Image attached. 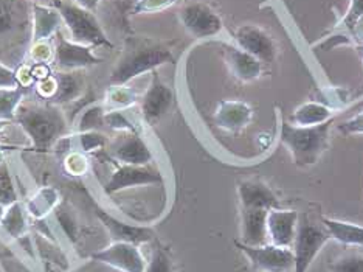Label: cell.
Returning <instances> with one entry per match:
<instances>
[{"instance_id": "cell-1", "label": "cell", "mask_w": 363, "mask_h": 272, "mask_svg": "<svg viewBox=\"0 0 363 272\" xmlns=\"http://www.w3.org/2000/svg\"><path fill=\"white\" fill-rule=\"evenodd\" d=\"M14 121L30 138L28 150L36 154L52 151L57 140L67 136L70 126L65 112L50 103H22Z\"/></svg>"}, {"instance_id": "cell-2", "label": "cell", "mask_w": 363, "mask_h": 272, "mask_svg": "<svg viewBox=\"0 0 363 272\" xmlns=\"http://www.w3.org/2000/svg\"><path fill=\"white\" fill-rule=\"evenodd\" d=\"M168 62H174V53L168 44L152 38L132 36L126 39L125 50L112 67L109 81L111 85H128Z\"/></svg>"}, {"instance_id": "cell-3", "label": "cell", "mask_w": 363, "mask_h": 272, "mask_svg": "<svg viewBox=\"0 0 363 272\" xmlns=\"http://www.w3.org/2000/svg\"><path fill=\"white\" fill-rule=\"evenodd\" d=\"M30 0H0V62L22 64L31 45Z\"/></svg>"}, {"instance_id": "cell-4", "label": "cell", "mask_w": 363, "mask_h": 272, "mask_svg": "<svg viewBox=\"0 0 363 272\" xmlns=\"http://www.w3.org/2000/svg\"><path fill=\"white\" fill-rule=\"evenodd\" d=\"M334 119L315 126H298L291 121L281 123L279 140L291 151L296 167H311L328 150L329 133H331Z\"/></svg>"}, {"instance_id": "cell-5", "label": "cell", "mask_w": 363, "mask_h": 272, "mask_svg": "<svg viewBox=\"0 0 363 272\" xmlns=\"http://www.w3.org/2000/svg\"><path fill=\"white\" fill-rule=\"evenodd\" d=\"M55 10L61 14L62 23L70 33V40L92 48H113L112 40L107 38L100 21L92 11H87L75 4L65 0H52Z\"/></svg>"}, {"instance_id": "cell-6", "label": "cell", "mask_w": 363, "mask_h": 272, "mask_svg": "<svg viewBox=\"0 0 363 272\" xmlns=\"http://www.w3.org/2000/svg\"><path fill=\"white\" fill-rule=\"evenodd\" d=\"M331 240V235L323 224L313 222L306 213L298 218L295 241L292 246L294 252V272H308L312 261L315 260L323 246Z\"/></svg>"}, {"instance_id": "cell-7", "label": "cell", "mask_w": 363, "mask_h": 272, "mask_svg": "<svg viewBox=\"0 0 363 272\" xmlns=\"http://www.w3.org/2000/svg\"><path fill=\"white\" fill-rule=\"evenodd\" d=\"M112 162L115 163V170L103 184V192L107 196L134 187L163 184V176L160 175V171L151 168L150 165H126L115 161Z\"/></svg>"}, {"instance_id": "cell-8", "label": "cell", "mask_w": 363, "mask_h": 272, "mask_svg": "<svg viewBox=\"0 0 363 272\" xmlns=\"http://www.w3.org/2000/svg\"><path fill=\"white\" fill-rule=\"evenodd\" d=\"M179 21L184 28L196 39L218 36L224 30L220 16L208 4L191 2L180 8Z\"/></svg>"}, {"instance_id": "cell-9", "label": "cell", "mask_w": 363, "mask_h": 272, "mask_svg": "<svg viewBox=\"0 0 363 272\" xmlns=\"http://www.w3.org/2000/svg\"><path fill=\"white\" fill-rule=\"evenodd\" d=\"M235 246L241 251L253 269L261 272H287L294 268L292 247H279L275 244L247 246L241 241H235Z\"/></svg>"}, {"instance_id": "cell-10", "label": "cell", "mask_w": 363, "mask_h": 272, "mask_svg": "<svg viewBox=\"0 0 363 272\" xmlns=\"http://www.w3.org/2000/svg\"><path fill=\"white\" fill-rule=\"evenodd\" d=\"M55 60L53 65L60 72H78L94 67L101 62L100 58L94 53L92 47L81 45L65 38L60 31L53 38Z\"/></svg>"}, {"instance_id": "cell-11", "label": "cell", "mask_w": 363, "mask_h": 272, "mask_svg": "<svg viewBox=\"0 0 363 272\" xmlns=\"http://www.w3.org/2000/svg\"><path fill=\"white\" fill-rule=\"evenodd\" d=\"M90 260L103 263L120 272H145L147 261L137 244L112 241L103 249L90 255Z\"/></svg>"}, {"instance_id": "cell-12", "label": "cell", "mask_w": 363, "mask_h": 272, "mask_svg": "<svg viewBox=\"0 0 363 272\" xmlns=\"http://www.w3.org/2000/svg\"><path fill=\"white\" fill-rule=\"evenodd\" d=\"M150 87L140 98V114L146 125H154L169 112L174 104V90L163 82L159 72L154 70Z\"/></svg>"}, {"instance_id": "cell-13", "label": "cell", "mask_w": 363, "mask_h": 272, "mask_svg": "<svg viewBox=\"0 0 363 272\" xmlns=\"http://www.w3.org/2000/svg\"><path fill=\"white\" fill-rule=\"evenodd\" d=\"M235 43L244 52L250 53L262 64H272L277 60L278 45L269 33L258 27L247 23L235 31Z\"/></svg>"}, {"instance_id": "cell-14", "label": "cell", "mask_w": 363, "mask_h": 272, "mask_svg": "<svg viewBox=\"0 0 363 272\" xmlns=\"http://www.w3.org/2000/svg\"><path fill=\"white\" fill-rule=\"evenodd\" d=\"M109 158L118 163L126 165H147L152 162V151L140 133H120V136L109 142Z\"/></svg>"}, {"instance_id": "cell-15", "label": "cell", "mask_w": 363, "mask_h": 272, "mask_svg": "<svg viewBox=\"0 0 363 272\" xmlns=\"http://www.w3.org/2000/svg\"><path fill=\"white\" fill-rule=\"evenodd\" d=\"M95 215L100 219L103 227L107 230L112 241H125L132 244H146L155 240V232L151 227L128 224V222L111 215L101 207H95Z\"/></svg>"}, {"instance_id": "cell-16", "label": "cell", "mask_w": 363, "mask_h": 272, "mask_svg": "<svg viewBox=\"0 0 363 272\" xmlns=\"http://www.w3.org/2000/svg\"><path fill=\"white\" fill-rule=\"evenodd\" d=\"M253 120V108L241 100H224L213 114V121L227 133H241Z\"/></svg>"}, {"instance_id": "cell-17", "label": "cell", "mask_w": 363, "mask_h": 272, "mask_svg": "<svg viewBox=\"0 0 363 272\" xmlns=\"http://www.w3.org/2000/svg\"><path fill=\"white\" fill-rule=\"evenodd\" d=\"M222 55H224L227 67L236 80L250 82L262 75L264 64L236 44H222Z\"/></svg>"}, {"instance_id": "cell-18", "label": "cell", "mask_w": 363, "mask_h": 272, "mask_svg": "<svg viewBox=\"0 0 363 272\" xmlns=\"http://www.w3.org/2000/svg\"><path fill=\"white\" fill-rule=\"evenodd\" d=\"M298 212L274 209L267 213V234L272 244L292 247L298 227Z\"/></svg>"}, {"instance_id": "cell-19", "label": "cell", "mask_w": 363, "mask_h": 272, "mask_svg": "<svg viewBox=\"0 0 363 272\" xmlns=\"http://www.w3.org/2000/svg\"><path fill=\"white\" fill-rule=\"evenodd\" d=\"M238 195L241 209L274 210L279 207L277 195L259 180H244L238 185Z\"/></svg>"}, {"instance_id": "cell-20", "label": "cell", "mask_w": 363, "mask_h": 272, "mask_svg": "<svg viewBox=\"0 0 363 272\" xmlns=\"http://www.w3.org/2000/svg\"><path fill=\"white\" fill-rule=\"evenodd\" d=\"M61 14L53 6L33 4L31 6V43L53 39L61 28Z\"/></svg>"}, {"instance_id": "cell-21", "label": "cell", "mask_w": 363, "mask_h": 272, "mask_svg": "<svg viewBox=\"0 0 363 272\" xmlns=\"http://www.w3.org/2000/svg\"><path fill=\"white\" fill-rule=\"evenodd\" d=\"M267 213L262 209H241V243L247 246L267 244Z\"/></svg>"}, {"instance_id": "cell-22", "label": "cell", "mask_w": 363, "mask_h": 272, "mask_svg": "<svg viewBox=\"0 0 363 272\" xmlns=\"http://www.w3.org/2000/svg\"><path fill=\"white\" fill-rule=\"evenodd\" d=\"M56 77V92L50 102L55 106L72 104L73 102L86 94V81L84 77L77 72H57Z\"/></svg>"}, {"instance_id": "cell-23", "label": "cell", "mask_w": 363, "mask_h": 272, "mask_svg": "<svg viewBox=\"0 0 363 272\" xmlns=\"http://www.w3.org/2000/svg\"><path fill=\"white\" fill-rule=\"evenodd\" d=\"M61 193L52 185L39 187L30 200L26 202V209L31 219H44L53 215L55 209L60 205Z\"/></svg>"}, {"instance_id": "cell-24", "label": "cell", "mask_w": 363, "mask_h": 272, "mask_svg": "<svg viewBox=\"0 0 363 272\" xmlns=\"http://www.w3.org/2000/svg\"><path fill=\"white\" fill-rule=\"evenodd\" d=\"M0 230L5 235L11 236L14 241L31 232L30 215L26 209V204L16 201L14 204L8 205L4 218L0 221Z\"/></svg>"}, {"instance_id": "cell-25", "label": "cell", "mask_w": 363, "mask_h": 272, "mask_svg": "<svg viewBox=\"0 0 363 272\" xmlns=\"http://www.w3.org/2000/svg\"><path fill=\"white\" fill-rule=\"evenodd\" d=\"M334 119V111L320 102H308L298 106L291 115V123L298 126H315Z\"/></svg>"}, {"instance_id": "cell-26", "label": "cell", "mask_w": 363, "mask_h": 272, "mask_svg": "<svg viewBox=\"0 0 363 272\" xmlns=\"http://www.w3.org/2000/svg\"><path fill=\"white\" fill-rule=\"evenodd\" d=\"M321 224L326 227L335 241L346 246H363V226L331 218H323Z\"/></svg>"}, {"instance_id": "cell-27", "label": "cell", "mask_w": 363, "mask_h": 272, "mask_svg": "<svg viewBox=\"0 0 363 272\" xmlns=\"http://www.w3.org/2000/svg\"><path fill=\"white\" fill-rule=\"evenodd\" d=\"M107 108L103 102H92L86 104L84 108L79 111L75 119V133H87V131H101L106 128L104 115Z\"/></svg>"}, {"instance_id": "cell-28", "label": "cell", "mask_w": 363, "mask_h": 272, "mask_svg": "<svg viewBox=\"0 0 363 272\" xmlns=\"http://www.w3.org/2000/svg\"><path fill=\"white\" fill-rule=\"evenodd\" d=\"M140 94L135 89H132L126 85H112L106 90L104 95V106L107 111L112 109H129L132 106L140 102Z\"/></svg>"}, {"instance_id": "cell-29", "label": "cell", "mask_w": 363, "mask_h": 272, "mask_svg": "<svg viewBox=\"0 0 363 272\" xmlns=\"http://www.w3.org/2000/svg\"><path fill=\"white\" fill-rule=\"evenodd\" d=\"M72 151L92 154L95 151L106 150L109 138L101 131H87V133H73L69 136Z\"/></svg>"}, {"instance_id": "cell-30", "label": "cell", "mask_w": 363, "mask_h": 272, "mask_svg": "<svg viewBox=\"0 0 363 272\" xmlns=\"http://www.w3.org/2000/svg\"><path fill=\"white\" fill-rule=\"evenodd\" d=\"M26 87H14V89H0V120L14 121L16 114H18L19 106L23 103L27 97Z\"/></svg>"}, {"instance_id": "cell-31", "label": "cell", "mask_w": 363, "mask_h": 272, "mask_svg": "<svg viewBox=\"0 0 363 272\" xmlns=\"http://www.w3.org/2000/svg\"><path fill=\"white\" fill-rule=\"evenodd\" d=\"M129 109H112L104 115L106 128L117 133H142V126L130 117Z\"/></svg>"}, {"instance_id": "cell-32", "label": "cell", "mask_w": 363, "mask_h": 272, "mask_svg": "<svg viewBox=\"0 0 363 272\" xmlns=\"http://www.w3.org/2000/svg\"><path fill=\"white\" fill-rule=\"evenodd\" d=\"M53 218L56 221V224L60 226V230L64 234V236L69 238L72 243H77L79 238L78 221L75 215H73V212L67 202H61L57 205L53 212Z\"/></svg>"}, {"instance_id": "cell-33", "label": "cell", "mask_w": 363, "mask_h": 272, "mask_svg": "<svg viewBox=\"0 0 363 272\" xmlns=\"http://www.w3.org/2000/svg\"><path fill=\"white\" fill-rule=\"evenodd\" d=\"M0 272H35L2 236H0Z\"/></svg>"}, {"instance_id": "cell-34", "label": "cell", "mask_w": 363, "mask_h": 272, "mask_svg": "<svg viewBox=\"0 0 363 272\" xmlns=\"http://www.w3.org/2000/svg\"><path fill=\"white\" fill-rule=\"evenodd\" d=\"M16 201H19V195L13 183L10 167H8L6 162H2L0 163V202L8 207Z\"/></svg>"}, {"instance_id": "cell-35", "label": "cell", "mask_w": 363, "mask_h": 272, "mask_svg": "<svg viewBox=\"0 0 363 272\" xmlns=\"http://www.w3.org/2000/svg\"><path fill=\"white\" fill-rule=\"evenodd\" d=\"M90 167L89 156L79 151H72L62 158V168L70 176H84Z\"/></svg>"}, {"instance_id": "cell-36", "label": "cell", "mask_w": 363, "mask_h": 272, "mask_svg": "<svg viewBox=\"0 0 363 272\" xmlns=\"http://www.w3.org/2000/svg\"><path fill=\"white\" fill-rule=\"evenodd\" d=\"M28 56L35 64H50V62H53V60H55L53 39L31 43V45L28 48Z\"/></svg>"}, {"instance_id": "cell-37", "label": "cell", "mask_w": 363, "mask_h": 272, "mask_svg": "<svg viewBox=\"0 0 363 272\" xmlns=\"http://www.w3.org/2000/svg\"><path fill=\"white\" fill-rule=\"evenodd\" d=\"M145 272H174L172 260L164 247H162L160 244L154 246L152 255L150 261H147Z\"/></svg>"}, {"instance_id": "cell-38", "label": "cell", "mask_w": 363, "mask_h": 272, "mask_svg": "<svg viewBox=\"0 0 363 272\" xmlns=\"http://www.w3.org/2000/svg\"><path fill=\"white\" fill-rule=\"evenodd\" d=\"M331 272H363V255L345 254L331 263Z\"/></svg>"}, {"instance_id": "cell-39", "label": "cell", "mask_w": 363, "mask_h": 272, "mask_svg": "<svg viewBox=\"0 0 363 272\" xmlns=\"http://www.w3.org/2000/svg\"><path fill=\"white\" fill-rule=\"evenodd\" d=\"M179 0H137L132 5V14H154L168 10L172 5H176Z\"/></svg>"}, {"instance_id": "cell-40", "label": "cell", "mask_w": 363, "mask_h": 272, "mask_svg": "<svg viewBox=\"0 0 363 272\" xmlns=\"http://www.w3.org/2000/svg\"><path fill=\"white\" fill-rule=\"evenodd\" d=\"M362 16H363V0H351L348 13L345 14V18L340 21V23H337L338 31H340L342 35H345L343 31L350 33L354 22H356L359 18H362Z\"/></svg>"}, {"instance_id": "cell-41", "label": "cell", "mask_w": 363, "mask_h": 272, "mask_svg": "<svg viewBox=\"0 0 363 272\" xmlns=\"http://www.w3.org/2000/svg\"><path fill=\"white\" fill-rule=\"evenodd\" d=\"M35 89H36V95L44 100L45 103H48L53 98L55 92H56V77L55 73L50 77H47L44 80H39L35 82Z\"/></svg>"}, {"instance_id": "cell-42", "label": "cell", "mask_w": 363, "mask_h": 272, "mask_svg": "<svg viewBox=\"0 0 363 272\" xmlns=\"http://www.w3.org/2000/svg\"><path fill=\"white\" fill-rule=\"evenodd\" d=\"M338 133L343 136H351V134H363V111L354 114L351 119L342 121L340 125H337Z\"/></svg>"}, {"instance_id": "cell-43", "label": "cell", "mask_w": 363, "mask_h": 272, "mask_svg": "<svg viewBox=\"0 0 363 272\" xmlns=\"http://www.w3.org/2000/svg\"><path fill=\"white\" fill-rule=\"evenodd\" d=\"M19 87L18 78H16V70L10 65L0 62V89H14Z\"/></svg>"}, {"instance_id": "cell-44", "label": "cell", "mask_w": 363, "mask_h": 272, "mask_svg": "<svg viewBox=\"0 0 363 272\" xmlns=\"http://www.w3.org/2000/svg\"><path fill=\"white\" fill-rule=\"evenodd\" d=\"M350 36L352 43H356L357 45H363V16L359 18L350 31Z\"/></svg>"}, {"instance_id": "cell-45", "label": "cell", "mask_w": 363, "mask_h": 272, "mask_svg": "<svg viewBox=\"0 0 363 272\" xmlns=\"http://www.w3.org/2000/svg\"><path fill=\"white\" fill-rule=\"evenodd\" d=\"M100 2H101V0H75V5L84 8V10H87V11L94 13L98 8V5H100Z\"/></svg>"}, {"instance_id": "cell-46", "label": "cell", "mask_w": 363, "mask_h": 272, "mask_svg": "<svg viewBox=\"0 0 363 272\" xmlns=\"http://www.w3.org/2000/svg\"><path fill=\"white\" fill-rule=\"evenodd\" d=\"M44 272H65V271H62V269H60V268H56V266H53V265H50V263H44Z\"/></svg>"}, {"instance_id": "cell-47", "label": "cell", "mask_w": 363, "mask_h": 272, "mask_svg": "<svg viewBox=\"0 0 363 272\" xmlns=\"http://www.w3.org/2000/svg\"><path fill=\"white\" fill-rule=\"evenodd\" d=\"M6 150H13V146L10 148V146L0 143V163L5 162V153H6Z\"/></svg>"}, {"instance_id": "cell-48", "label": "cell", "mask_w": 363, "mask_h": 272, "mask_svg": "<svg viewBox=\"0 0 363 272\" xmlns=\"http://www.w3.org/2000/svg\"><path fill=\"white\" fill-rule=\"evenodd\" d=\"M10 125H11L10 121H4V120H0V134H2L4 131H5L8 126H10Z\"/></svg>"}, {"instance_id": "cell-49", "label": "cell", "mask_w": 363, "mask_h": 272, "mask_svg": "<svg viewBox=\"0 0 363 272\" xmlns=\"http://www.w3.org/2000/svg\"><path fill=\"white\" fill-rule=\"evenodd\" d=\"M351 109H352V111H356V114H357V112H362V111H363V100H362V102H359L357 104H354Z\"/></svg>"}, {"instance_id": "cell-50", "label": "cell", "mask_w": 363, "mask_h": 272, "mask_svg": "<svg viewBox=\"0 0 363 272\" xmlns=\"http://www.w3.org/2000/svg\"><path fill=\"white\" fill-rule=\"evenodd\" d=\"M5 210H6V207L5 205L0 202V221H2V218H4V215H5Z\"/></svg>"}]
</instances>
